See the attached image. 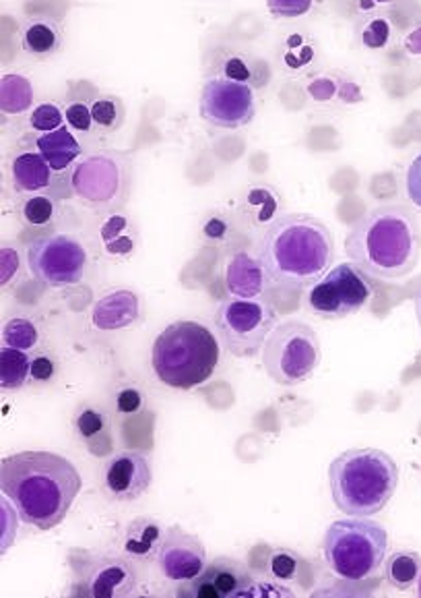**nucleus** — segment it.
<instances>
[{
    "label": "nucleus",
    "instance_id": "f257e3e1",
    "mask_svg": "<svg viewBox=\"0 0 421 598\" xmlns=\"http://www.w3.org/2000/svg\"><path fill=\"white\" fill-rule=\"evenodd\" d=\"M0 489L23 524L46 532L71 512L82 491V474L61 453L28 449L0 462Z\"/></svg>",
    "mask_w": 421,
    "mask_h": 598
},
{
    "label": "nucleus",
    "instance_id": "f03ea898",
    "mask_svg": "<svg viewBox=\"0 0 421 598\" xmlns=\"http://www.w3.org/2000/svg\"><path fill=\"white\" fill-rule=\"evenodd\" d=\"M335 245L319 217L285 214L277 217L260 243V261L269 282L288 290L314 286L333 266Z\"/></svg>",
    "mask_w": 421,
    "mask_h": 598
},
{
    "label": "nucleus",
    "instance_id": "7ed1b4c3",
    "mask_svg": "<svg viewBox=\"0 0 421 598\" xmlns=\"http://www.w3.org/2000/svg\"><path fill=\"white\" fill-rule=\"evenodd\" d=\"M347 257L361 271L380 280L409 276L421 257V226L401 205H382L359 217L345 238Z\"/></svg>",
    "mask_w": 421,
    "mask_h": 598
},
{
    "label": "nucleus",
    "instance_id": "20e7f679",
    "mask_svg": "<svg viewBox=\"0 0 421 598\" xmlns=\"http://www.w3.org/2000/svg\"><path fill=\"white\" fill-rule=\"evenodd\" d=\"M333 501L345 515L382 512L399 484V466L382 449H347L328 468Z\"/></svg>",
    "mask_w": 421,
    "mask_h": 598
},
{
    "label": "nucleus",
    "instance_id": "39448f33",
    "mask_svg": "<svg viewBox=\"0 0 421 598\" xmlns=\"http://www.w3.org/2000/svg\"><path fill=\"white\" fill-rule=\"evenodd\" d=\"M219 361V342L209 328L196 321L168 325L151 349L153 373L163 385L174 389H195L209 382Z\"/></svg>",
    "mask_w": 421,
    "mask_h": 598
},
{
    "label": "nucleus",
    "instance_id": "423d86ee",
    "mask_svg": "<svg viewBox=\"0 0 421 598\" xmlns=\"http://www.w3.org/2000/svg\"><path fill=\"white\" fill-rule=\"evenodd\" d=\"M324 559L328 569L345 581L373 578L389 553V532L370 517L352 515L337 520L324 534Z\"/></svg>",
    "mask_w": 421,
    "mask_h": 598
},
{
    "label": "nucleus",
    "instance_id": "0eeeda50",
    "mask_svg": "<svg viewBox=\"0 0 421 598\" xmlns=\"http://www.w3.org/2000/svg\"><path fill=\"white\" fill-rule=\"evenodd\" d=\"M321 340L309 323L285 321L277 325L262 349V365L267 375L279 385L309 382L321 365Z\"/></svg>",
    "mask_w": 421,
    "mask_h": 598
},
{
    "label": "nucleus",
    "instance_id": "6e6552de",
    "mask_svg": "<svg viewBox=\"0 0 421 598\" xmlns=\"http://www.w3.org/2000/svg\"><path fill=\"white\" fill-rule=\"evenodd\" d=\"M277 313L269 300L236 299L224 300L215 313V325L229 354L248 359L259 354L269 335L276 330Z\"/></svg>",
    "mask_w": 421,
    "mask_h": 598
},
{
    "label": "nucleus",
    "instance_id": "1a4fd4ad",
    "mask_svg": "<svg viewBox=\"0 0 421 598\" xmlns=\"http://www.w3.org/2000/svg\"><path fill=\"white\" fill-rule=\"evenodd\" d=\"M373 297L374 286L368 280V274L352 261L328 269L310 288L309 305L316 316L324 319H343L356 316Z\"/></svg>",
    "mask_w": 421,
    "mask_h": 598
},
{
    "label": "nucleus",
    "instance_id": "9d476101",
    "mask_svg": "<svg viewBox=\"0 0 421 598\" xmlns=\"http://www.w3.org/2000/svg\"><path fill=\"white\" fill-rule=\"evenodd\" d=\"M87 261V250L82 243L66 234L35 238L28 247V264L33 276L50 288L82 282Z\"/></svg>",
    "mask_w": 421,
    "mask_h": 598
},
{
    "label": "nucleus",
    "instance_id": "9b49d317",
    "mask_svg": "<svg viewBox=\"0 0 421 598\" xmlns=\"http://www.w3.org/2000/svg\"><path fill=\"white\" fill-rule=\"evenodd\" d=\"M130 160L118 151H99L73 170V191L89 205H110L129 191Z\"/></svg>",
    "mask_w": 421,
    "mask_h": 598
},
{
    "label": "nucleus",
    "instance_id": "f8f14e48",
    "mask_svg": "<svg viewBox=\"0 0 421 598\" xmlns=\"http://www.w3.org/2000/svg\"><path fill=\"white\" fill-rule=\"evenodd\" d=\"M198 113L213 127L240 129L257 115V94L250 84L213 77L203 85Z\"/></svg>",
    "mask_w": 421,
    "mask_h": 598
},
{
    "label": "nucleus",
    "instance_id": "ddd939ff",
    "mask_svg": "<svg viewBox=\"0 0 421 598\" xmlns=\"http://www.w3.org/2000/svg\"><path fill=\"white\" fill-rule=\"evenodd\" d=\"M158 565L163 578L176 584L195 580L207 567V551L195 534L182 531L180 526H170L158 553Z\"/></svg>",
    "mask_w": 421,
    "mask_h": 598
},
{
    "label": "nucleus",
    "instance_id": "4468645a",
    "mask_svg": "<svg viewBox=\"0 0 421 598\" xmlns=\"http://www.w3.org/2000/svg\"><path fill=\"white\" fill-rule=\"evenodd\" d=\"M83 595L94 598L129 597L137 586V572L125 557L98 555L87 557L77 569Z\"/></svg>",
    "mask_w": 421,
    "mask_h": 598
},
{
    "label": "nucleus",
    "instance_id": "2eb2a0df",
    "mask_svg": "<svg viewBox=\"0 0 421 598\" xmlns=\"http://www.w3.org/2000/svg\"><path fill=\"white\" fill-rule=\"evenodd\" d=\"M180 595L193 598H229L246 597L248 588L255 584L248 565L231 557L213 559L203 574L188 581Z\"/></svg>",
    "mask_w": 421,
    "mask_h": 598
},
{
    "label": "nucleus",
    "instance_id": "dca6fc26",
    "mask_svg": "<svg viewBox=\"0 0 421 598\" xmlns=\"http://www.w3.org/2000/svg\"><path fill=\"white\" fill-rule=\"evenodd\" d=\"M151 484V468L143 453L122 451L116 453L104 468V487L116 501H134Z\"/></svg>",
    "mask_w": 421,
    "mask_h": 598
},
{
    "label": "nucleus",
    "instance_id": "f3484780",
    "mask_svg": "<svg viewBox=\"0 0 421 598\" xmlns=\"http://www.w3.org/2000/svg\"><path fill=\"white\" fill-rule=\"evenodd\" d=\"M267 284H269V276H267V269L260 259L244 253V250L231 255L226 267V288L229 297L259 299L262 297Z\"/></svg>",
    "mask_w": 421,
    "mask_h": 598
},
{
    "label": "nucleus",
    "instance_id": "a211bd4d",
    "mask_svg": "<svg viewBox=\"0 0 421 598\" xmlns=\"http://www.w3.org/2000/svg\"><path fill=\"white\" fill-rule=\"evenodd\" d=\"M141 317V299L130 290H114L101 297L91 311V323L99 332H116L137 323Z\"/></svg>",
    "mask_w": 421,
    "mask_h": 598
},
{
    "label": "nucleus",
    "instance_id": "6ab92c4d",
    "mask_svg": "<svg viewBox=\"0 0 421 598\" xmlns=\"http://www.w3.org/2000/svg\"><path fill=\"white\" fill-rule=\"evenodd\" d=\"M168 528L155 517H137L132 520L125 534V551L134 559H153L158 557Z\"/></svg>",
    "mask_w": 421,
    "mask_h": 598
},
{
    "label": "nucleus",
    "instance_id": "aec40b11",
    "mask_svg": "<svg viewBox=\"0 0 421 598\" xmlns=\"http://www.w3.org/2000/svg\"><path fill=\"white\" fill-rule=\"evenodd\" d=\"M35 150L44 156L52 172H65L79 156H82V143L68 127H61L50 134H40L35 137Z\"/></svg>",
    "mask_w": 421,
    "mask_h": 598
},
{
    "label": "nucleus",
    "instance_id": "412c9836",
    "mask_svg": "<svg viewBox=\"0 0 421 598\" xmlns=\"http://www.w3.org/2000/svg\"><path fill=\"white\" fill-rule=\"evenodd\" d=\"M11 177L17 191L37 193L48 189L52 183V168L40 151H21L11 164Z\"/></svg>",
    "mask_w": 421,
    "mask_h": 598
},
{
    "label": "nucleus",
    "instance_id": "4be33fe9",
    "mask_svg": "<svg viewBox=\"0 0 421 598\" xmlns=\"http://www.w3.org/2000/svg\"><path fill=\"white\" fill-rule=\"evenodd\" d=\"M319 46L312 35L304 32H290L279 44V63L283 73L288 75H302L316 65Z\"/></svg>",
    "mask_w": 421,
    "mask_h": 598
},
{
    "label": "nucleus",
    "instance_id": "5701e85b",
    "mask_svg": "<svg viewBox=\"0 0 421 598\" xmlns=\"http://www.w3.org/2000/svg\"><path fill=\"white\" fill-rule=\"evenodd\" d=\"M63 28L54 19H33L23 32V51L32 58H48L63 49Z\"/></svg>",
    "mask_w": 421,
    "mask_h": 598
},
{
    "label": "nucleus",
    "instance_id": "b1692460",
    "mask_svg": "<svg viewBox=\"0 0 421 598\" xmlns=\"http://www.w3.org/2000/svg\"><path fill=\"white\" fill-rule=\"evenodd\" d=\"M33 106V87L23 75H4L0 82V108L2 115L17 117L28 113Z\"/></svg>",
    "mask_w": 421,
    "mask_h": 598
},
{
    "label": "nucleus",
    "instance_id": "393cba45",
    "mask_svg": "<svg viewBox=\"0 0 421 598\" xmlns=\"http://www.w3.org/2000/svg\"><path fill=\"white\" fill-rule=\"evenodd\" d=\"M385 576L392 588L409 590L421 576V557L413 551H397L385 564Z\"/></svg>",
    "mask_w": 421,
    "mask_h": 598
},
{
    "label": "nucleus",
    "instance_id": "a878e982",
    "mask_svg": "<svg viewBox=\"0 0 421 598\" xmlns=\"http://www.w3.org/2000/svg\"><path fill=\"white\" fill-rule=\"evenodd\" d=\"M0 385L2 389H19L32 377V361L23 350L2 346L0 350Z\"/></svg>",
    "mask_w": 421,
    "mask_h": 598
},
{
    "label": "nucleus",
    "instance_id": "bb28decb",
    "mask_svg": "<svg viewBox=\"0 0 421 598\" xmlns=\"http://www.w3.org/2000/svg\"><path fill=\"white\" fill-rule=\"evenodd\" d=\"M101 243L110 255H129L137 245V233L129 216L112 214L101 226Z\"/></svg>",
    "mask_w": 421,
    "mask_h": 598
},
{
    "label": "nucleus",
    "instance_id": "cd10ccee",
    "mask_svg": "<svg viewBox=\"0 0 421 598\" xmlns=\"http://www.w3.org/2000/svg\"><path fill=\"white\" fill-rule=\"evenodd\" d=\"M265 572L271 580L279 581V584H290V581L300 578L302 559L298 553H293L292 548H271V551H267Z\"/></svg>",
    "mask_w": 421,
    "mask_h": 598
},
{
    "label": "nucleus",
    "instance_id": "c85d7f7f",
    "mask_svg": "<svg viewBox=\"0 0 421 598\" xmlns=\"http://www.w3.org/2000/svg\"><path fill=\"white\" fill-rule=\"evenodd\" d=\"M75 427H77V433H79L83 441L94 451L98 449L99 441L104 437L110 439L108 415L101 413L96 406H83L82 410L77 413V418H75Z\"/></svg>",
    "mask_w": 421,
    "mask_h": 598
},
{
    "label": "nucleus",
    "instance_id": "c756f323",
    "mask_svg": "<svg viewBox=\"0 0 421 598\" xmlns=\"http://www.w3.org/2000/svg\"><path fill=\"white\" fill-rule=\"evenodd\" d=\"M91 115H94L96 127L104 129V131H116L125 125L127 108L118 96L104 94V96H96L91 100Z\"/></svg>",
    "mask_w": 421,
    "mask_h": 598
},
{
    "label": "nucleus",
    "instance_id": "7c9ffc66",
    "mask_svg": "<svg viewBox=\"0 0 421 598\" xmlns=\"http://www.w3.org/2000/svg\"><path fill=\"white\" fill-rule=\"evenodd\" d=\"M2 342H4V346L30 352L40 342V330L32 319L13 317L2 330Z\"/></svg>",
    "mask_w": 421,
    "mask_h": 598
},
{
    "label": "nucleus",
    "instance_id": "2f4dec72",
    "mask_svg": "<svg viewBox=\"0 0 421 598\" xmlns=\"http://www.w3.org/2000/svg\"><path fill=\"white\" fill-rule=\"evenodd\" d=\"M244 207H246L248 216L255 217L257 224H265V222H269L276 216L279 200H277V195L271 189L255 186V189L248 191Z\"/></svg>",
    "mask_w": 421,
    "mask_h": 598
},
{
    "label": "nucleus",
    "instance_id": "473e14b6",
    "mask_svg": "<svg viewBox=\"0 0 421 598\" xmlns=\"http://www.w3.org/2000/svg\"><path fill=\"white\" fill-rule=\"evenodd\" d=\"M65 113L61 110V106L46 102V104H40L35 106L30 115V125H32L35 134H50V131H56L65 125Z\"/></svg>",
    "mask_w": 421,
    "mask_h": 598
},
{
    "label": "nucleus",
    "instance_id": "72a5a7b5",
    "mask_svg": "<svg viewBox=\"0 0 421 598\" xmlns=\"http://www.w3.org/2000/svg\"><path fill=\"white\" fill-rule=\"evenodd\" d=\"M359 40L368 51H382L390 42V23L385 18H373L364 23Z\"/></svg>",
    "mask_w": 421,
    "mask_h": 598
},
{
    "label": "nucleus",
    "instance_id": "f704fd0d",
    "mask_svg": "<svg viewBox=\"0 0 421 598\" xmlns=\"http://www.w3.org/2000/svg\"><path fill=\"white\" fill-rule=\"evenodd\" d=\"M54 212H56L54 201L44 197V195H35L32 200L25 201V205H23V217L32 226H46L52 222Z\"/></svg>",
    "mask_w": 421,
    "mask_h": 598
},
{
    "label": "nucleus",
    "instance_id": "c9c22d12",
    "mask_svg": "<svg viewBox=\"0 0 421 598\" xmlns=\"http://www.w3.org/2000/svg\"><path fill=\"white\" fill-rule=\"evenodd\" d=\"M314 0H267V9L276 19H298L309 15Z\"/></svg>",
    "mask_w": 421,
    "mask_h": 598
},
{
    "label": "nucleus",
    "instance_id": "e433bc0d",
    "mask_svg": "<svg viewBox=\"0 0 421 598\" xmlns=\"http://www.w3.org/2000/svg\"><path fill=\"white\" fill-rule=\"evenodd\" d=\"M66 122L71 129L79 131V134H89L94 129V115H91V106L83 104V102H71L65 110Z\"/></svg>",
    "mask_w": 421,
    "mask_h": 598
},
{
    "label": "nucleus",
    "instance_id": "4c0bfd02",
    "mask_svg": "<svg viewBox=\"0 0 421 598\" xmlns=\"http://www.w3.org/2000/svg\"><path fill=\"white\" fill-rule=\"evenodd\" d=\"M306 92L314 102H333L339 94V79L331 75H319L306 85Z\"/></svg>",
    "mask_w": 421,
    "mask_h": 598
},
{
    "label": "nucleus",
    "instance_id": "58836bf2",
    "mask_svg": "<svg viewBox=\"0 0 421 598\" xmlns=\"http://www.w3.org/2000/svg\"><path fill=\"white\" fill-rule=\"evenodd\" d=\"M143 406H145V396L137 387H122L116 394V410L120 415H139L143 410Z\"/></svg>",
    "mask_w": 421,
    "mask_h": 598
},
{
    "label": "nucleus",
    "instance_id": "ea45409f",
    "mask_svg": "<svg viewBox=\"0 0 421 598\" xmlns=\"http://www.w3.org/2000/svg\"><path fill=\"white\" fill-rule=\"evenodd\" d=\"M224 77L234 79V82L250 84L252 71L246 65V61H244L242 56H231V58H227L226 65H224Z\"/></svg>",
    "mask_w": 421,
    "mask_h": 598
},
{
    "label": "nucleus",
    "instance_id": "a19ab883",
    "mask_svg": "<svg viewBox=\"0 0 421 598\" xmlns=\"http://www.w3.org/2000/svg\"><path fill=\"white\" fill-rule=\"evenodd\" d=\"M407 195L421 207V153L407 170Z\"/></svg>",
    "mask_w": 421,
    "mask_h": 598
},
{
    "label": "nucleus",
    "instance_id": "79ce46f5",
    "mask_svg": "<svg viewBox=\"0 0 421 598\" xmlns=\"http://www.w3.org/2000/svg\"><path fill=\"white\" fill-rule=\"evenodd\" d=\"M259 588L252 584L246 592V597H292L293 592L290 588H285V584L279 581H257Z\"/></svg>",
    "mask_w": 421,
    "mask_h": 598
},
{
    "label": "nucleus",
    "instance_id": "37998d69",
    "mask_svg": "<svg viewBox=\"0 0 421 598\" xmlns=\"http://www.w3.org/2000/svg\"><path fill=\"white\" fill-rule=\"evenodd\" d=\"M56 373V365L50 361L48 356H37L32 361V380L33 382H50Z\"/></svg>",
    "mask_w": 421,
    "mask_h": 598
},
{
    "label": "nucleus",
    "instance_id": "c03bdc74",
    "mask_svg": "<svg viewBox=\"0 0 421 598\" xmlns=\"http://www.w3.org/2000/svg\"><path fill=\"white\" fill-rule=\"evenodd\" d=\"M2 276H0V282H11V278L15 276L17 267H19V257H17V250L13 247H2Z\"/></svg>",
    "mask_w": 421,
    "mask_h": 598
},
{
    "label": "nucleus",
    "instance_id": "a18cd8bd",
    "mask_svg": "<svg viewBox=\"0 0 421 598\" xmlns=\"http://www.w3.org/2000/svg\"><path fill=\"white\" fill-rule=\"evenodd\" d=\"M337 98L345 104H357V102L364 100V94L359 89V85L349 84V82H339V94Z\"/></svg>",
    "mask_w": 421,
    "mask_h": 598
},
{
    "label": "nucleus",
    "instance_id": "49530a36",
    "mask_svg": "<svg viewBox=\"0 0 421 598\" xmlns=\"http://www.w3.org/2000/svg\"><path fill=\"white\" fill-rule=\"evenodd\" d=\"M406 46L407 51H411L413 54H421V30L413 32V34L407 38Z\"/></svg>",
    "mask_w": 421,
    "mask_h": 598
},
{
    "label": "nucleus",
    "instance_id": "de8ad7c7",
    "mask_svg": "<svg viewBox=\"0 0 421 598\" xmlns=\"http://www.w3.org/2000/svg\"><path fill=\"white\" fill-rule=\"evenodd\" d=\"M395 0H359V7L366 11H370V9H374V7H378V4H392Z\"/></svg>",
    "mask_w": 421,
    "mask_h": 598
},
{
    "label": "nucleus",
    "instance_id": "09e8293b",
    "mask_svg": "<svg viewBox=\"0 0 421 598\" xmlns=\"http://www.w3.org/2000/svg\"><path fill=\"white\" fill-rule=\"evenodd\" d=\"M415 313H418V321L421 325V290L418 292V299H415Z\"/></svg>",
    "mask_w": 421,
    "mask_h": 598
},
{
    "label": "nucleus",
    "instance_id": "8fccbe9b",
    "mask_svg": "<svg viewBox=\"0 0 421 598\" xmlns=\"http://www.w3.org/2000/svg\"><path fill=\"white\" fill-rule=\"evenodd\" d=\"M418 595H420L421 597V576H420V580H418Z\"/></svg>",
    "mask_w": 421,
    "mask_h": 598
}]
</instances>
